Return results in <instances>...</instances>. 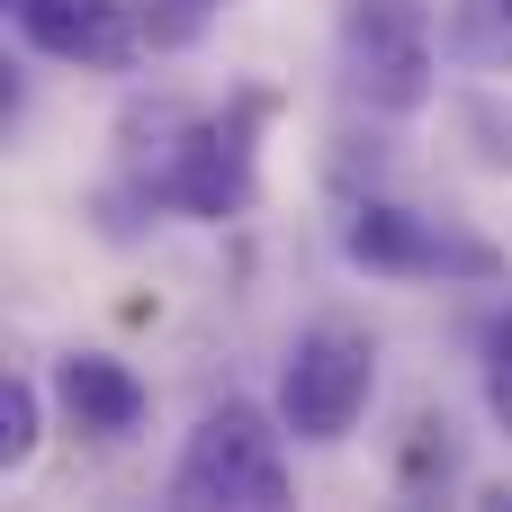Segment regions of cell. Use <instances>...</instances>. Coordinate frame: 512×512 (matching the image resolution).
<instances>
[{
  "mask_svg": "<svg viewBox=\"0 0 512 512\" xmlns=\"http://www.w3.org/2000/svg\"><path fill=\"white\" fill-rule=\"evenodd\" d=\"M288 432V423H279ZM261 405H207L180 468H171V504H234V512H279L288 504V459Z\"/></svg>",
  "mask_w": 512,
  "mask_h": 512,
  "instance_id": "cell-1",
  "label": "cell"
},
{
  "mask_svg": "<svg viewBox=\"0 0 512 512\" xmlns=\"http://www.w3.org/2000/svg\"><path fill=\"white\" fill-rule=\"evenodd\" d=\"M369 396H378V342L360 324L333 315V324H306L288 342V360H279V423L297 441H315V450L351 441V423L369 414Z\"/></svg>",
  "mask_w": 512,
  "mask_h": 512,
  "instance_id": "cell-2",
  "label": "cell"
},
{
  "mask_svg": "<svg viewBox=\"0 0 512 512\" xmlns=\"http://www.w3.org/2000/svg\"><path fill=\"white\" fill-rule=\"evenodd\" d=\"M432 9L423 0H342V81L351 99L387 108V117H414L432 99Z\"/></svg>",
  "mask_w": 512,
  "mask_h": 512,
  "instance_id": "cell-3",
  "label": "cell"
},
{
  "mask_svg": "<svg viewBox=\"0 0 512 512\" xmlns=\"http://www.w3.org/2000/svg\"><path fill=\"white\" fill-rule=\"evenodd\" d=\"M261 117H270V99L261 90H243L225 117H189L180 126V153H171V180H162V198L171 207H189L198 225H225V216H243L252 207V189H261Z\"/></svg>",
  "mask_w": 512,
  "mask_h": 512,
  "instance_id": "cell-4",
  "label": "cell"
},
{
  "mask_svg": "<svg viewBox=\"0 0 512 512\" xmlns=\"http://www.w3.org/2000/svg\"><path fill=\"white\" fill-rule=\"evenodd\" d=\"M342 252H351L360 270H387V279H495V270H504L495 243H477V234H459V225H441V216L387 207V198L351 207Z\"/></svg>",
  "mask_w": 512,
  "mask_h": 512,
  "instance_id": "cell-5",
  "label": "cell"
},
{
  "mask_svg": "<svg viewBox=\"0 0 512 512\" xmlns=\"http://www.w3.org/2000/svg\"><path fill=\"white\" fill-rule=\"evenodd\" d=\"M9 18H18V36H27L36 54L90 63V72H117V63H135V45H144V27H135L126 0H9Z\"/></svg>",
  "mask_w": 512,
  "mask_h": 512,
  "instance_id": "cell-6",
  "label": "cell"
},
{
  "mask_svg": "<svg viewBox=\"0 0 512 512\" xmlns=\"http://www.w3.org/2000/svg\"><path fill=\"white\" fill-rule=\"evenodd\" d=\"M54 396H63V414H72L81 432H99V441H126V432L144 423V378H135L126 360H108V351H72V360L54 369Z\"/></svg>",
  "mask_w": 512,
  "mask_h": 512,
  "instance_id": "cell-7",
  "label": "cell"
},
{
  "mask_svg": "<svg viewBox=\"0 0 512 512\" xmlns=\"http://www.w3.org/2000/svg\"><path fill=\"white\" fill-rule=\"evenodd\" d=\"M441 45H450L468 72H512V0H450Z\"/></svg>",
  "mask_w": 512,
  "mask_h": 512,
  "instance_id": "cell-8",
  "label": "cell"
},
{
  "mask_svg": "<svg viewBox=\"0 0 512 512\" xmlns=\"http://www.w3.org/2000/svg\"><path fill=\"white\" fill-rule=\"evenodd\" d=\"M27 459H36V387L0 378V468H27Z\"/></svg>",
  "mask_w": 512,
  "mask_h": 512,
  "instance_id": "cell-9",
  "label": "cell"
},
{
  "mask_svg": "<svg viewBox=\"0 0 512 512\" xmlns=\"http://www.w3.org/2000/svg\"><path fill=\"white\" fill-rule=\"evenodd\" d=\"M486 405H495V423L512 432V306L486 324Z\"/></svg>",
  "mask_w": 512,
  "mask_h": 512,
  "instance_id": "cell-10",
  "label": "cell"
},
{
  "mask_svg": "<svg viewBox=\"0 0 512 512\" xmlns=\"http://www.w3.org/2000/svg\"><path fill=\"white\" fill-rule=\"evenodd\" d=\"M180 9H225V0H180Z\"/></svg>",
  "mask_w": 512,
  "mask_h": 512,
  "instance_id": "cell-11",
  "label": "cell"
}]
</instances>
